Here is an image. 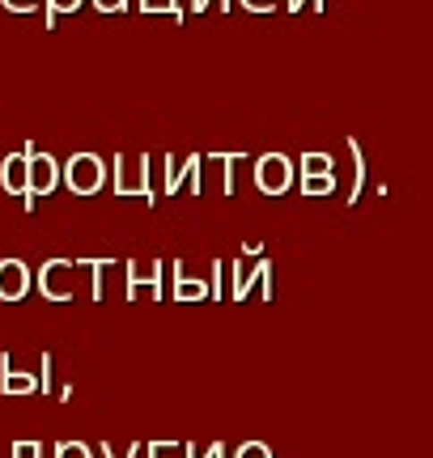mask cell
Returning a JSON list of instances; mask_svg holds the SVG:
<instances>
[{"label": "cell", "mask_w": 433, "mask_h": 458, "mask_svg": "<svg viewBox=\"0 0 433 458\" xmlns=\"http://www.w3.org/2000/svg\"><path fill=\"white\" fill-rule=\"evenodd\" d=\"M26 157H30V196H26V208H34V199L38 196H51V187H55V179H60V170H55L51 157L34 153V145H26Z\"/></svg>", "instance_id": "1"}, {"label": "cell", "mask_w": 433, "mask_h": 458, "mask_svg": "<svg viewBox=\"0 0 433 458\" xmlns=\"http://www.w3.org/2000/svg\"><path fill=\"white\" fill-rule=\"evenodd\" d=\"M30 289V267L21 259H0V301H21Z\"/></svg>", "instance_id": "2"}, {"label": "cell", "mask_w": 433, "mask_h": 458, "mask_svg": "<svg viewBox=\"0 0 433 458\" xmlns=\"http://www.w3.org/2000/svg\"><path fill=\"white\" fill-rule=\"evenodd\" d=\"M0 187L9 191V196H30V157L26 153H9L4 162H0Z\"/></svg>", "instance_id": "3"}, {"label": "cell", "mask_w": 433, "mask_h": 458, "mask_svg": "<svg viewBox=\"0 0 433 458\" xmlns=\"http://www.w3.org/2000/svg\"><path fill=\"white\" fill-rule=\"evenodd\" d=\"M102 182V165H98V157H89V153H85V157H72V162H68V187H72V191H94V187H98Z\"/></svg>", "instance_id": "4"}, {"label": "cell", "mask_w": 433, "mask_h": 458, "mask_svg": "<svg viewBox=\"0 0 433 458\" xmlns=\"http://www.w3.org/2000/svg\"><path fill=\"white\" fill-rule=\"evenodd\" d=\"M38 289H43L47 301H68V263L64 259L43 263V272H38Z\"/></svg>", "instance_id": "5"}, {"label": "cell", "mask_w": 433, "mask_h": 458, "mask_svg": "<svg viewBox=\"0 0 433 458\" xmlns=\"http://www.w3.org/2000/svg\"><path fill=\"white\" fill-rule=\"evenodd\" d=\"M38 382H34L30 374H21V369H13V360L0 357V391L4 394H30Z\"/></svg>", "instance_id": "6"}, {"label": "cell", "mask_w": 433, "mask_h": 458, "mask_svg": "<svg viewBox=\"0 0 433 458\" xmlns=\"http://www.w3.org/2000/svg\"><path fill=\"white\" fill-rule=\"evenodd\" d=\"M55 458H89V450H85V445H77V442H64Z\"/></svg>", "instance_id": "7"}, {"label": "cell", "mask_w": 433, "mask_h": 458, "mask_svg": "<svg viewBox=\"0 0 433 458\" xmlns=\"http://www.w3.org/2000/svg\"><path fill=\"white\" fill-rule=\"evenodd\" d=\"M13 458H38V445H34V442H17L13 445Z\"/></svg>", "instance_id": "8"}, {"label": "cell", "mask_w": 433, "mask_h": 458, "mask_svg": "<svg viewBox=\"0 0 433 458\" xmlns=\"http://www.w3.org/2000/svg\"><path fill=\"white\" fill-rule=\"evenodd\" d=\"M4 9H9V13H30L34 0H4Z\"/></svg>", "instance_id": "9"}, {"label": "cell", "mask_w": 433, "mask_h": 458, "mask_svg": "<svg viewBox=\"0 0 433 458\" xmlns=\"http://www.w3.org/2000/svg\"><path fill=\"white\" fill-rule=\"evenodd\" d=\"M77 4H81V0H51V13H55V9H77Z\"/></svg>", "instance_id": "10"}]
</instances>
